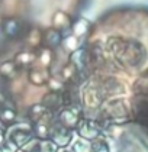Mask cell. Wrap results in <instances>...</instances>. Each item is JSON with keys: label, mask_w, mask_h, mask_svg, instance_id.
I'll return each instance as SVG.
<instances>
[{"label": "cell", "mask_w": 148, "mask_h": 152, "mask_svg": "<svg viewBox=\"0 0 148 152\" xmlns=\"http://www.w3.org/2000/svg\"><path fill=\"white\" fill-rule=\"evenodd\" d=\"M32 136V132L29 130V128H25V126H16V128H12L9 130V139L12 143H15L18 148L19 146H25Z\"/></svg>", "instance_id": "obj_2"}, {"label": "cell", "mask_w": 148, "mask_h": 152, "mask_svg": "<svg viewBox=\"0 0 148 152\" xmlns=\"http://www.w3.org/2000/svg\"><path fill=\"white\" fill-rule=\"evenodd\" d=\"M109 143L102 138H96L91 140V143L89 145V152H109Z\"/></svg>", "instance_id": "obj_5"}, {"label": "cell", "mask_w": 148, "mask_h": 152, "mask_svg": "<svg viewBox=\"0 0 148 152\" xmlns=\"http://www.w3.org/2000/svg\"><path fill=\"white\" fill-rule=\"evenodd\" d=\"M74 91L83 119L102 128L134 122L148 96V9L118 7L91 25Z\"/></svg>", "instance_id": "obj_1"}, {"label": "cell", "mask_w": 148, "mask_h": 152, "mask_svg": "<svg viewBox=\"0 0 148 152\" xmlns=\"http://www.w3.org/2000/svg\"><path fill=\"white\" fill-rule=\"evenodd\" d=\"M1 120H4V122H12L13 119H15V113L12 112V110H4V112H1Z\"/></svg>", "instance_id": "obj_6"}, {"label": "cell", "mask_w": 148, "mask_h": 152, "mask_svg": "<svg viewBox=\"0 0 148 152\" xmlns=\"http://www.w3.org/2000/svg\"><path fill=\"white\" fill-rule=\"evenodd\" d=\"M16 152H25V151H16Z\"/></svg>", "instance_id": "obj_9"}, {"label": "cell", "mask_w": 148, "mask_h": 152, "mask_svg": "<svg viewBox=\"0 0 148 152\" xmlns=\"http://www.w3.org/2000/svg\"><path fill=\"white\" fill-rule=\"evenodd\" d=\"M134 122L139 123L144 129H147V132H148V96L142 100V103L138 107Z\"/></svg>", "instance_id": "obj_3"}, {"label": "cell", "mask_w": 148, "mask_h": 152, "mask_svg": "<svg viewBox=\"0 0 148 152\" xmlns=\"http://www.w3.org/2000/svg\"><path fill=\"white\" fill-rule=\"evenodd\" d=\"M63 152H74V151H68V149H64Z\"/></svg>", "instance_id": "obj_8"}, {"label": "cell", "mask_w": 148, "mask_h": 152, "mask_svg": "<svg viewBox=\"0 0 148 152\" xmlns=\"http://www.w3.org/2000/svg\"><path fill=\"white\" fill-rule=\"evenodd\" d=\"M71 138H73V135L67 129H57L52 132V140L58 146H68Z\"/></svg>", "instance_id": "obj_4"}, {"label": "cell", "mask_w": 148, "mask_h": 152, "mask_svg": "<svg viewBox=\"0 0 148 152\" xmlns=\"http://www.w3.org/2000/svg\"><path fill=\"white\" fill-rule=\"evenodd\" d=\"M4 143V135H3V132L0 130V145H3Z\"/></svg>", "instance_id": "obj_7"}]
</instances>
